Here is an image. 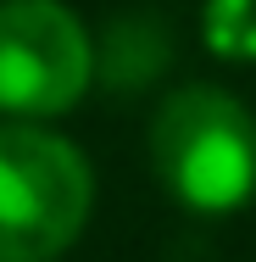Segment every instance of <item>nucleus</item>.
I'll return each mask as SVG.
<instances>
[{"mask_svg":"<svg viewBox=\"0 0 256 262\" xmlns=\"http://www.w3.org/2000/svg\"><path fill=\"white\" fill-rule=\"evenodd\" d=\"M206 45L223 61H256V0H206Z\"/></svg>","mask_w":256,"mask_h":262,"instance_id":"5","label":"nucleus"},{"mask_svg":"<svg viewBox=\"0 0 256 262\" xmlns=\"http://www.w3.org/2000/svg\"><path fill=\"white\" fill-rule=\"evenodd\" d=\"M89 157L34 123H0V262H56L89 223Z\"/></svg>","mask_w":256,"mask_h":262,"instance_id":"2","label":"nucleus"},{"mask_svg":"<svg viewBox=\"0 0 256 262\" xmlns=\"http://www.w3.org/2000/svg\"><path fill=\"white\" fill-rule=\"evenodd\" d=\"M167 61H173V39L156 17H117L95 45V78L117 95H139L156 84Z\"/></svg>","mask_w":256,"mask_h":262,"instance_id":"4","label":"nucleus"},{"mask_svg":"<svg viewBox=\"0 0 256 262\" xmlns=\"http://www.w3.org/2000/svg\"><path fill=\"white\" fill-rule=\"evenodd\" d=\"M151 167L190 212H234L256 195V117L212 84H184L156 106Z\"/></svg>","mask_w":256,"mask_h":262,"instance_id":"1","label":"nucleus"},{"mask_svg":"<svg viewBox=\"0 0 256 262\" xmlns=\"http://www.w3.org/2000/svg\"><path fill=\"white\" fill-rule=\"evenodd\" d=\"M95 39L61 0H0V106L56 117L84 101Z\"/></svg>","mask_w":256,"mask_h":262,"instance_id":"3","label":"nucleus"}]
</instances>
